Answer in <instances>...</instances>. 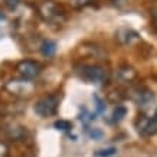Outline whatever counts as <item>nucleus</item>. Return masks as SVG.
<instances>
[{
	"label": "nucleus",
	"mask_w": 157,
	"mask_h": 157,
	"mask_svg": "<svg viewBox=\"0 0 157 157\" xmlns=\"http://www.w3.org/2000/svg\"><path fill=\"white\" fill-rule=\"evenodd\" d=\"M40 52L45 58H52L56 53V43L53 40H43L40 45Z\"/></svg>",
	"instance_id": "11"
},
{
	"label": "nucleus",
	"mask_w": 157,
	"mask_h": 157,
	"mask_svg": "<svg viewBox=\"0 0 157 157\" xmlns=\"http://www.w3.org/2000/svg\"><path fill=\"white\" fill-rule=\"evenodd\" d=\"M16 69L19 72L22 78L25 79H33L36 76L40 74L42 71V68H40V63L36 61H32V59H23V61H20L17 65H16Z\"/></svg>",
	"instance_id": "4"
},
{
	"label": "nucleus",
	"mask_w": 157,
	"mask_h": 157,
	"mask_svg": "<svg viewBox=\"0 0 157 157\" xmlns=\"http://www.w3.org/2000/svg\"><path fill=\"white\" fill-rule=\"evenodd\" d=\"M153 100H154L153 92H150L148 90H141V91H138L136 102H137L140 107H148V105L153 102Z\"/></svg>",
	"instance_id": "9"
},
{
	"label": "nucleus",
	"mask_w": 157,
	"mask_h": 157,
	"mask_svg": "<svg viewBox=\"0 0 157 157\" xmlns=\"http://www.w3.org/2000/svg\"><path fill=\"white\" fill-rule=\"evenodd\" d=\"M5 88L9 91L12 95L14 97H20V98H25V97H30L35 91V84L29 79H12V81L6 82Z\"/></svg>",
	"instance_id": "3"
},
{
	"label": "nucleus",
	"mask_w": 157,
	"mask_h": 157,
	"mask_svg": "<svg viewBox=\"0 0 157 157\" xmlns=\"http://www.w3.org/2000/svg\"><path fill=\"white\" fill-rule=\"evenodd\" d=\"M88 136L91 138H94V140H100V138H102V131L98 128H94V130H91V131H88Z\"/></svg>",
	"instance_id": "17"
},
{
	"label": "nucleus",
	"mask_w": 157,
	"mask_h": 157,
	"mask_svg": "<svg viewBox=\"0 0 157 157\" xmlns=\"http://www.w3.org/2000/svg\"><path fill=\"white\" fill-rule=\"evenodd\" d=\"M115 38H117V40H118L121 45H131V43L137 42L138 39H140V36H138L137 32H134L133 29L121 28L117 30Z\"/></svg>",
	"instance_id": "6"
},
{
	"label": "nucleus",
	"mask_w": 157,
	"mask_h": 157,
	"mask_svg": "<svg viewBox=\"0 0 157 157\" xmlns=\"http://www.w3.org/2000/svg\"><path fill=\"white\" fill-rule=\"evenodd\" d=\"M9 146L5 141H0V157H9Z\"/></svg>",
	"instance_id": "16"
},
{
	"label": "nucleus",
	"mask_w": 157,
	"mask_h": 157,
	"mask_svg": "<svg viewBox=\"0 0 157 157\" xmlns=\"http://www.w3.org/2000/svg\"><path fill=\"white\" fill-rule=\"evenodd\" d=\"M115 153H117V148L115 147H107V148L97 150L94 153V157H113Z\"/></svg>",
	"instance_id": "12"
},
{
	"label": "nucleus",
	"mask_w": 157,
	"mask_h": 157,
	"mask_svg": "<svg viewBox=\"0 0 157 157\" xmlns=\"http://www.w3.org/2000/svg\"><path fill=\"white\" fill-rule=\"evenodd\" d=\"M53 125H55V128L61 130V131H68V130L72 128V124L67 120H58V121H55Z\"/></svg>",
	"instance_id": "14"
},
{
	"label": "nucleus",
	"mask_w": 157,
	"mask_h": 157,
	"mask_svg": "<svg viewBox=\"0 0 157 157\" xmlns=\"http://www.w3.org/2000/svg\"><path fill=\"white\" fill-rule=\"evenodd\" d=\"M138 133L141 136H153L157 133V121L153 117H147L143 118L138 124Z\"/></svg>",
	"instance_id": "7"
},
{
	"label": "nucleus",
	"mask_w": 157,
	"mask_h": 157,
	"mask_svg": "<svg viewBox=\"0 0 157 157\" xmlns=\"http://www.w3.org/2000/svg\"><path fill=\"white\" fill-rule=\"evenodd\" d=\"M58 107H59V97L58 95H45L39 98L35 104V113L43 118L46 117H52L58 113Z\"/></svg>",
	"instance_id": "2"
},
{
	"label": "nucleus",
	"mask_w": 157,
	"mask_h": 157,
	"mask_svg": "<svg viewBox=\"0 0 157 157\" xmlns=\"http://www.w3.org/2000/svg\"><path fill=\"white\" fill-rule=\"evenodd\" d=\"M7 136H9L12 140H23L26 137V128L22 127V125H10L9 128H7Z\"/></svg>",
	"instance_id": "10"
},
{
	"label": "nucleus",
	"mask_w": 157,
	"mask_h": 157,
	"mask_svg": "<svg viewBox=\"0 0 157 157\" xmlns=\"http://www.w3.org/2000/svg\"><path fill=\"white\" fill-rule=\"evenodd\" d=\"M94 100H95V102H97V109H98V113H102V109H104V102L101 101V98L100 97H94Z\"/></svg>",
	"instance_id": "18"
},
{
	"label": "nucleus",
	"mask_w": 157,
	"mask_h": 157,
	"mask_svg": "<svg viewBox=\"0 0 157 157\" xmlns=\"http://www.w3.org/2000/svg\"><path fill=\"white\" fill-rule=\"evenodd\" d=\"M117 76H118L120 81H123V82H131L133 79H136L137 74H136V71H134L133 68L127 67V65H124V67H120L118 68V71H117Z\"/></svg>",
	"instance_id": "8"
},
{
	"label": "nucleus",
	"mask_w": 157,
	"mask_h": 157,
	"mask_svg": "<svg viewBox=\"0 0 157 157\" xmlns=\"http://www.w3.org/2000/svg\"><path fill=\"white\" fill-rule=\"evenodd\" d=\"M79 72L82 78L90 82H104L107 79V72L100 65H82Z\"/></svg>",
	"instance_id": "5"
},
{
	"label": "nucleus",
	"mask_w": 157,
	"mask_h": 157,
	"mask_svg": "<svg viewBox=\"0 0 157 157\" xmlns=\"http://www.w3.org/2000/svg\"><path fill=\"white\" fill-rule=\"evenodd\" d=\"M125 114H127V108L123 105H117V108L113 113V118H114V121H121L125 117Z\"/></svg>",
	"instance_id": "13"
},
{
	"label": "nucleus",
	"mask_w": 157,
	"mask_h": 157,
	"mask_svg": "<svg viewBox=\"0 0 157 157\" xmlns=\"http://www.w3.org/2000/svg\"><path fill=\"white\" fill-rule=\"evenodd\" d=\"M38 10H39V16L45 22H49V23L58 22V20H61L65 16L63 9L58 3H55L53 0H45V2H42L38 6Z\"/></svg>",
	"instance_id": "1"
},
{
	"label": "nucleus",
	"mask_w": 157,
	"mask_h": 157,
	"mask_svg": "<svg viewBox=\"0 0 157 157\" xmlns=\"http://www.w3.org/2000/svg\"><path fill=\"white\" fill-rule=\"evenodd\" d=\"M3 3H5V6L7 7V9L10 10H14L17 6H19L20 0H3Z\"/></svg>",
	"instance_id": "15"
},
{
	"label": "nucleus",
	"mask_w": 157,
	"mask_h": 157,
	"mask_svg": "<svg viewBox=\"0 0 157 157\" xmlns=\"http://www.w3.org/2000/svg\"><path fill=\"white\" fill-rule=\"evenodd\" d=\"M153 118H154V120L157 121V109H156V113H154V115H153Z\"/></svg>",
	"instance_id": "19"
}]
</instances>
